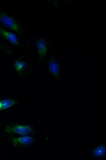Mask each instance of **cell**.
Here are the masks:
<instances>
[{
  "label": "cell",
  "mask_w": 106,
  "mask_h": 160,
  "mask_svg": "<svg viewBox=\"0 0 106 160\" xmlns=\"http://www.w3.org/2000/svg\"><path fill=\"white\" fill-rule=\"evenodd\" d=\"M0 24L6 29L15 33L19 39L25 40L23 26L17 16L10 15L0 8Z\"/></svg>",
  "instance_id": "cell-1"
},
{
  "label": "cell",
  "mask_w": 106,
  "mask_h": 160,
  "mask_svg": "<svg viewBox=\"0 0 106 160\" xmlns=\"http://www.w3.org/2000/svg\"><path fill=\"white\" fill-rule=\"evenodd\" d=\"M0 38L17 47L24 48L20 42L19 38L14 32L6 29L0 24Z\"/></svg>",
  "instance_id": "cell-2"
},
{
  "label": "cell",
  "mask_w": 106,
  "mask_h": 160,
  "mask_svg": "<svg viewBox=\"0 0 106 160\" xmlns=\"http://www.w3.org/2000/svg\"><path fill=\"white\" fill-rule=\"evenodd\" d=\"M5 131L6 133L9 134H16L25 135L34 133V130L29 126L17 125L15 126H8Z\"/></svg>",
  "instance_id": "cell-3"
},
{
  "label": "cell",
  "mask_w": 106,
  "mask_h": 160,
  "mask_svg": "<svg viewBox=\"0 0 106 160\" xmlns=\"http://www.w3.org/2000/svg\"><path fill=\"white\" fill-rule=\"evenodd\" d=\"M49 38H40L35 40L37 47L39 57L40 59H44L47 54Z\"/></svg>",
  "instance_id": "cell-4"
},
{
  "label": "cell",
  "mask_w": 106,
  "mask_h": 160,
  "mask_svg": "<svg viewBox=\"0 0 106 160\" xmlns=\"http://www.w3.org/2000/svg\"><path fill=\"white\" fill-rule=\"evenodd\" d=\"M105 143H98L92 148L90 155L92 159H103L105 157Z\"/></svg>",
  "instance_id": "cell-5"
},
{
  "label": "cell",
  "mask_w": 106,
  "mask_h": 160,
  "mask_svg": "<svg viewBox=\"0 0 106 160\" xmlns=\"http://www.w3.org/2000/svg\"><path fill=\"white\" fill-rule=\"evenodd\" d=\"M48 67L49 71L56 78H60L61 68L58 62L54 58L52 57L49 59Z\"/></svg>",
  "instance_id": "cell-6"
},
{
  "label": "cell",
  "mask_w": 106,
  "mask_h": 160,
  "mask_svg": "<svg viewBox=\"0 0 106 160\" xmlns=\"http://www.w3.org/2000/svg\"><path fill=\"white\" fill-rule=\"evenodd\" d=\"M34 141L33 138L30 137H24L18 138H13L12 141L14 146H18L29 145L32 143Z\"/></svg>",
  "instance_id": "cell-7"
},
{
  "label": "cell",
  "mask_w": 106,
  "mask_h": 160,
  "mask_svg": "<svg viewBox=\"0 0 106 160\" xmlns=\"http://www.w3.org/2000/svg\"><path fill=\"white\" fill-rule=\"evenodd\" d=\"M27 67V64L26 61L19 59L16 60L13 64L14 69L19 73L26 70Z\"/></svg>",
  "instance_id": "cell-8"
},
{
  "label": "cell",
  "mask_w": 106,
  "mask_h": 160,
  "mask_svg": "<svg viewBox=\"0 0 106 160\" xmlns=\"http://www.w3.org/2000/svg\"><path fill=\"white\" fill-rule=\"evenodd\" d=\"M17 101L11 99H5L0 101V111L7 109L16 105Z\"/></svg>",
  "instance_id": "cell-9"
},
{
  "label": "cell",
  "mask_w": 106,
  "mask_h": 160,
  "mask_svg": "<svg viewBox=\"0 0 106 160\" xmlns=\"http://www.w3.org/2000/svg\"><path fill=\"white\" fill-rule=\"evenodd\" d=\"M0 51L8 54L12 55L13 54L12 48L1 41H0Z\"/></svg>",
  "instance_id": "cell-10"
}]
</instances>
